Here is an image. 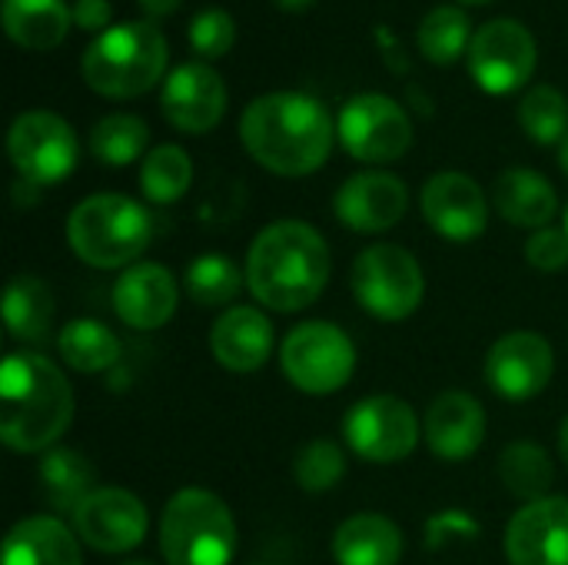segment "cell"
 <instances>
[{
    "label": "cell",
    "mask_w": 568,
    "mask_h": 565,
    "mask_svg": "<svg viewBox=\"0 0 568 565\" xmlns=\"http://www.w3.org/2000/svg\"><path fill=\"white\" fill-rule=\"evenodd\" d=\"M506 559L513 565H568V500L546 496L526 503L506 529Z\"/></svg>",
    "instance_id": "ac0fdd59"
},
{
    "label": "cell",
    "mask_w": 568,
    "mask_h": 565,
    "mask_svg": "<svg viewBox=\"0 0 568 565\" xmlns=\"http://www.w3.org/2000/svg\"><path fill=\"white\" fill-rule=\"evenodd\" d=\"M459 3H466V7H483V3H493V0H459Z\"/></svg>",
    "instance_id": "f6af8a7d"
},
{
    "label": "cell",
    "mask_w": 568,
    "mask_h": 565,
    "mask_svg": "<svg viewBox=\"0 0 568 565\" xmlns=\"http://www.w3.org/2000/svg\"><path fill=\"white\" fill-rule=\"evenodd\" d=\"M336 140L359 163H393L413 147V120L389 93L366 90L339 107Z\"/></svg>",
    "instance_id": "30bf717a"
},
{
    "label": "cell",
    "mask_w": 568,
    "mask_h": 565,
    "mask_svg": "<svg viewBox=\"0 0 568 565\" xmlns=\"http://www.w3.org/2000/svg\"><path fill=\"white\" fill-rule=\"evenodd\" d=\"M240 140L263 170L276 176H310L333 153L336 120L313 93L273 90L246 103Z\"/></svg>",
    "instance_id": "6da1fadb"
},
{
    "label": "cell",
    "mask_w": 568,
    "mask_h": 565,
    "mask_svg": "<svg viewBox=\"0 0 568 565\" xmlns=\"http://www.w3.org/2000/svg\"><path fill=\"white\" fill-rule=\"evenodd\" d=\"M519 127L539 147H556L568 133V100L552 83H536L519 100Z\"/></svg>",
    "instance_id": "d6a6232c"
},
{
    "label": "cell",
    "mask_w": 568,
    "mask_h": 565,
    "mask_svg": "<svg viewBox=\"0 0 568 565\" xmlns=\"http://www.w3.org/2000/svg\"><path fill=\"white\" fill-rule=\"evenodd\" d=\"M210 353L230 373H256L273 353V323L256 306H233L213 323Z\"/></svg>",
    "instance_id": "44dd1931"
},
{
    "label": "cell",
    "mask_w": 568,
    "mask_h": 565,
    "mask_svg": "<svg viewBox=\"0 0 568 565\" xmlns=\"http://www.w3.org/2000/svg\"><path fill=\"white\" fill-rule=\"evenodd\" d=\"M0 20L20 50H53L67 40L73 10L67 0H3Z\"/></svg>",
    "instance_id": "d4e9b609"
},
{
    "label": "cell",
    "mask_w": 568,
    "mask_h": 565,
    "mask_svg": "<svg viewBox=\"0 0 568 565\" xmlns=\"http://www.w3.org/2000/svg\"><path fill=\"white\" fill-rule=\"evenodd\" d=\"M526 260H529V266H536L539 273H562L568 266L566 230H556V226L536 230V233L526 240Z\"/></svg>",
    "instance_id": "8d00e7d4"
},
{
    "label": "cell",
    "mask_w": 568,
    "mask_h": 565,
    "mask_svg": "<svg viewBox=\"0 0 568 565\" xmlns=\"http://www.w3.org/2000/svg\"><path fill=\"white\" fill-rule=\"evenodd\" d=\"M140 3V10H143V17L146 20H163V17H170V13H176L180 7H183V0H136Z\"/></svg>",
    "instance_id": "60d3db41"
},
{
    "label": "cell",
    "mask_w": 568,
    "mask_h": 565,
    "mask_svg": "<svg viewBox=\"0 0 568 565\" xmlns=\"http://www.w3.org/2000/svg\"><path fill=\"white\" fill-rule=\"evenodd\" d=\"M556 373V353L546 336L532 330L506 333L493 343L486 356V383L496 396L509 403H526L539 396Z\"/></svg>",
    "instance_id": "9a60e30c"
},
{
    "label": "cell",
    "mask_w": 568,
    "mask_h": 565,
    "mask_svg": "<svg viewBox=\"0 0 568 565\" xmlns=\"http://www.w3.org/2000/svg\"><path fill=\"white\" fill-rule=\"evenodd\" d=\"M346 476V453L329 440L306 443L293 460V480L306 493H329Z\"/></svg>",
    "instance_id": "e575fe53"
},
{
    "label": "cell",
    "mask_w": 568,
    "mask_h": 565,
    "mask_svg": "<svg viewBox=\"0 0 568 565\" xmlns=\"http://www.w3.org/2000/svg\"><path fill=\"white\" fill-rule=\"evenodd\" d=\"M153 240V216L123 193H93L67 216V243L77 260L97 270L133 266Z\"/></svg>",
    "instance_id": "5b68a950"
},
{
    "label": "cell",
    "mask_w": 568,
    "mask_h": 565,
    "mask_svg": "<svg viewBox=\"0 0 568 565\" xmlns=\"http://www.w3.org/2000/svg\"><path fill=\"white\" fill-rule=\"evenodd\" d=\"M226 83L206 60H186L166 73L160 83L163 120L190 137L210 133L226 113Z\"/></svg>",
    "instance_id": "5bb4252c"
},
{
    "label": "cell",
    "mask_w": 568,
    "mask_h": 565,
    "mask_svg": "<svg viewBox=\"0 0 568 565\" xmlns=\"http://www.w3.org/2000/svg\"><path fill=\"white\" fill-rule=\"evenodd\" d=\"M419 420L399 396H366L343 416V440L366 463H403L419 446Z\"/></svg>",
    "instance_id": "7c38bea8"
},
{
    "label": "cell",
    "mask_w": 568,
    "mask_h": 565,
    "mask_svg": "<svg viewBox=\"0 0 568 565\" xmlns=\"http://www.w3.org/2000/svg\"><path fill=\"white\" fill-rule=\"evenodd\" d=\"M123 565H153V563H146V559H136V563H123Z\"/></svg>",
    "instance_id": "bcb514c9"
},
{
    "label": "cell",
    "mask_w": 568,
    "mask_h": 565,
    "mask_svg": "<svg viewBox=\"0 0 568 565\" xmlns=\"http://www.w3.org/2000/svg\"><path fill=\"white\" fill-rule=\"evenodd\" d=\"M53 293L47 290L43 280L20 273L10 280L7 293H3V323L7 333L13 340L23 343H40L47 340L50 326H53Z\"/></svg>",
    "instance_id": "4316f807"
},
{
    "label": "cell",
    "mask_w": 568,
    "mask_h": 565,
    "mask_svg": "<svg viewBox=\"0 0 568 565\" xmlns=\"http://www.w3.org/2000/svg\"><path fill=\"white\" fill-rule=\"evenodd\" d=\"M493 203L506 223L526 226V230H546L552 216L559 213L556 186L542 173L526 170V167H509L496 176Z\"/></svg>",
    "instance_id": "7402d4cb"
},
{
    "label": "cell",
    "mask_w": 568,
    "mask_h": 565,
    "mask_svg": "<svg viewBox=\"0 0 568 565\" xmlns=\"http://www.w3.org/2000/svg\"><path fill=\"white\" fill-rule=\"evenodd\" d=\"M349 286L356 303L383 323L409 320L426 296V276L419 260L396 243L366 246L353 263Z\"/></svg>",
    "instance_id": "52a82bcc"
},
{
    "label": "cell",
    "mask_w": 568,
    "mask_h": 565,
    "mask_svg": "<svg viewBox=\"0 0 568 565\" xmlns=\"http://www.w3.org/2000/svg\"><path fill=\"white\" fill-rule=\"evenodd\" d=\"M562 230H566V233H568V206H566V223H562Z\"/></svg>",
    "instance_id": "7dc6e473"
},
{
    "label": "cell",
    "mask_w": 568,
    "mask_h": 565,
    "mask_svg": "<svg viewBox=\"0 0 568 565\" xmlns=\"http://www.w3.org/2000/svg\"><path fill=\"white\" fill-rule=\"evenodd\" d=\"M559 453H562V460H566L568 466V416L566 423H562V430H559Z\"/></svg>",
    "instance_id": "7bdbcfd3"
},
{
    "label": "cell",
    "mask_w": 568,
    "mask_h": 565,
    "mask_svg": "<svg viewBox=\"0 0 568 565\" xmlns=\"http://www.w3.org/2000/svg\"><path fill=\"white\" fill-rule=\"evenodd\" d=\"M90 153L103 167H130L150 147V127L133 113H106L90 130Z\"/></svg>",
    "instance_id": "1f68e13d"
},
{
    "label": "cell",
    "mask_w": 568,
    "mask_h": 565,
    "mask_svg": "<svg viewBox=\"0 0 568 565\" xmlns=\"http://www.w3.org/2000/svg\"><path fill=\"white\" fill-rule=\"evenodd\" d=\"M170 47L153 20H123L93 37L80 57L83 83L106 100H133L166 80Z\"/></svg>",
    "instance_id": "277c9868"
},
{
    "label": "cell",
    "mask_w": 568,
    "mask_h": 565,
    "mask_svg": "<svg viewBox=\"0 0 568 565\" xmlns=\"http://www.w3.org/2000/svg\"><path fill=\"white\" fill-rule=\"evenodd\" d=\"M180 303L176 276L163 263H133L113 286V310L130 330L150 333L173 320Z\"/></svg>",
    "instance_id": "d6986e66"
},
{
    "label": "cell",
    "mask_w": 568,
    "mask_h": 565,
    "mask_svg": "<svg viewBox=\"0 0 568 565\" xmlns=\"http://www.w3.org/2000/svg\"><path fill=\"white\" fill-rule=\"evenodd\" d=\"M73 533L80 536V543H87L97 553H130L146 539L150 529V516L140 496H133L130 490L120 486H100L93 490L77 513L70 516Z\"/></svg>",
    "instance_id": "4fadbf2b"
},
{
    "label": "cell",
    "mask_w": 568,
    "mask_h": 565,
    "mask_svg": "<svg viewBox=\"0 0 568 565\" xmlns=\"http://www.w3.org/2000/svg\"><path fill=\"white\" fill-rule=\"evenodd\" d=\"M160 553L166 565H230L236 523L210 490H180L160 516Z\"/></svg>",
    "instance_id": "8992f818"
},
{
    "label": "cell",
    "mask_w": 568,
    "mask_h": 565,
    "mask_svg": "<svg viewBox=\"0 0 568 565\" xmlns=\"http://www.w3.org/2000/svg\"><path fill=\"white\" fill-rule=\"evenodd\" d=\"M539 63V43L532 30L513 17L486 20L469 43L466 67L479 90L489 97H506L526 90Z\"/></svg>",
    "instance_id": "8fae6325"
},
{
    "label": "cell",
    "mask_w": 568,
    "mask_h": 565,
    "mask_svg": "<svg viewBox=\"0 0 568 565\" xmlns=\"http://www.w3.org/2000/svg\"><path fill=\"white\" fill-rule=\"evenodd\" d=\"M419 210L423 220L449 243H473L486 233L489 223V203L483 186L459 170H443L429 176L419 193Z\"/></svg>",
    "instance_id": "2e32d148"
},
{
    "label": "cell",
    "mask_w": 568,
    "mask_h": 565,
    "mask_svg": "<svg viewBox=\"0 0 568 565\" xmlns=\"http://www.w3.org/2000/svg\"><path fill=\"white\" fill-rule=\"evenodd\" d=\"M3 565H83V559L73 526L57 516H30L7 533Z\"/></svg>",
    "instance_id": "603a6c76"
},
{
    "label": "cell",
    "mask_w": 568,
    "mask_h": 565,
    "mask_svg": "<svg viewBox=\"0 0 568 565\" xmlns=\"http://www.w3.org/2000/svg\"><path fill=\"white\" fill-rule=\"evenodd\" d=\"M559 167H562V173L568 176V133H566V140L559 143Z\"/></svg>",
    "instance_id": "ee69618b"
},
{
    "label": "cell",
    "mask_w": 568,
    "mask_h": 565,
    "mask_svg": "<svg viewBox=\"0 0 568 565\" xmlns=\"http://www.w3.org/2000/svg\"><path fill=\"white\" fill-rule=\"evenodd\" d=\"M276 7L286 10V13H300V10L313 7V0H276Z\"/></svg>",
    "instance_id": "b9f144b4"
},
{
    "label": "cell",
    "mask_w": 568,
    "mask_h": 565,
    "mask_svg": "<svg viewBox=\"0 0 568 565\" xmlns=\"http://www.w3.org/2000/svg\"><path fill=\"white\" fill-rule=\"evenodd\" d=\"M73 420L67 376L40 353H10L0 366V440L13 453H47Z\"/></svg>",
    "instance_id": "3957f363"
},
{
    "label": "cell",
    "mask_w": 568,
    "mask_h": 565,
    "mask_svg": "<svg viewBox=\"0 0 568 565\" xmlns=\"http://www.w3.org/2000/svg\"><path fill=\"white\" fill-rule=\"evenodd\" d=\"M479 536V523L466 509H443L426 523V546L443 549L453 543H473Z\"/></svg>",
    "instance_id": "74e56055"
},
{
    "label": "cell",
    "mask_w": 568,
    "mask_h": 565,
    "mask_svg": "<svg viewBox=\"0 0 568 565\" xmlns=\"http://www.w3.org/2000/svg\"><path fill=\"white\" fill-rule=\"evenodd\" d=\"M336 565H399L403 533L379 513H356L333 536Z\"/></svg>",
    "instance_id": "cb8c5ba5"
},
{
    "label": "cell",
    "mask_w": 568,
    "mask_h": 565,
    "mask_svg": "<svg viewBox=\"0 0 568 565\" xmlns=\"http://www.w3.org/2000/svg\"><path fill=\"white\" fill-rule=\"evenodd\" d=\"M186 40H190V47H193L196 57H203V60H220V57H226V53L233 50V43H236V20H233V13L223 10V7H203V10L190 20V27H186Z\"/></svg>",
    "instance_id": "d590c367"
},
{
    "label": "cell",
    "mask_w": 568,
    "mask_h": 565,
    "mask_svg": "<svg viewBox=\"0 0 568 565\" xmlns=\"http://www.w3.org/2000/svg\"><path fill=\"white\" fill-rule=\"evenodd\" d=\"M7 153L17 180L43 190L63 183L80 157L73 127L53 110H23L7 130Z\"/></svg>",
    "instance_id": "9c48e42d"
},
{
    "label": "cell",
    "mask_w": 568,
    "mask_h": 565,
    "mask_svg": "<svg viewBox=\"0 0 568 565\" xmlns=\"http://www.w3.org/2000/svg\"><path fill=\"white\" fill-rule=\"evenodd\" d=\"M329 246L303 220H276L256 233L246 253V286L273 313H296L320 300L329 283Z\"/></svg>",
    "instance_id": "7a4b0ae2"
},
{
    "label": "cell",
    "mask_w": 568,
    "mask_h": 565,
    "mask_svg": "<svg viewBox=\"0 0 568 565\" xmlns=\"http://www.w3.org/2000/svg\"><path fill=\"white\" fill-rule=\"evenodd\" d=\"M373 37L379 40V53H383V60H386V67L393 70V73H406L409 70V57H406V47H403V40L386 27V23H379L376 30H373Z\"/></svg>",
    "instance_id": "ab89813d"
},
{
    "label": "cell",
    "mask_w": 568,
    "mask_h": 565,
    "mask_svg": "<svg viewBox=\"0 0 568 565\" xmlns=\"http://www.w3.org/2000/svg\"><path fill=\"white\" fill-rule=\"evenodd\" d=\"M70 10H73V27H80V30H87V33H103V30H110L113 23V7H110V0H73L70 3Z\"/></svg>",
    "instance_id": "f35d334b"
},
{
    "label": "cell",
    "mask_w": 568,
    "mask_h": 565,
    "mask_svg": "<svg viewBox=\"0 0 568 565\" xmlns=\"http://www.w3.org/2000/svg\"><path fill=\"white\" fill-rule=\"evenodd\" d=\"M40 490L53 513L73 516L77 506L93 493V466L83 453L53 446L40 460Z\"/></svg>",
    "instance_id": "484cf974"
},
{
    "label": "cell",
    "mask_w": 568,
    "mask_h": 565,
    "mask_svg": "<svg viewBox=\"0 0 568 565\" xmlns=\"http://www.w3.org/2000/svg\"><path fill=\"white\" fill-rule=\"evenodd\" d=\"M186 296L200 306H226L243 286L240 266L223 253H203L186 270Z\"/></svg>",
    "instance_id": "836d02e7"
},
{
    "label": "cell",
    "mask_w": 568,
    "mask_h": 565,
    "mask_svg": "<svg viewBox=\"0 0 568 565\" xmlns=\"http://www.w3.org/2000/svg\"><path fill=\"white\" fill-rule=\"evenodd\" d=\"M280 366L296 390L310 396H329L353 380L356 346L336 323L310 320L286 333L280 346Z\"/></svg>",
    "instance_id": "ba28073f"
},
{
    "label": "cell",
    "mask_w": 568,
    "mask_h": 565,
    "mask_svg": "<svg viewBox=\"0 0 568 565\" xmlns=\"http://www.w3.org/2000/svg\"><path fill=\"white\" fill-rule=\"evenodd\" d=\"M57 350H60V356H63V363H67L70 370L90 373V376L110 370V366L120 360V353H123L116 333H113L106 323L90 320V316L70 320V323L60 330V336H57Z\"/></svg>",
    "instance_id": "f1b7e54d"
},
{
    "label": "cell",
    "mask_w": 568,
    "mask_h": 565,
    "mask_svg": "<svg viewBox=\"0 0 568 565\" xmlns=\"http://www.w3.org/2000/svg\"><path fill=\"white\" fill-rule=\"evenodd\" d=\"M426 446L443 463H466L486 440V410L463 390L439 393L426 410Z\"/></svg>",
    "instance_id": "ffe728a7"
},
{
    "label": "cell",
    "mask_w": 568,
    "mask_h": 565,
    "mask_svg": "<svg viewBox=\"0 0 568 565\" xmlns=\"http://www.w3.org/2000/svg\"><path fill=\"white\" fill-rule=\"evenodd\" d=\"M193 183V160L176 143H160L143 157L140 167V190L150 203L170 206L186 196Z\"/></svg>",
    "instance_id": "f546056e"
},
{
    "label": "cell",
    "mask_w": 568,
    "mask_h": 565,
    "mask_svg": "<svg viewBox=\"0 0 568 565\" xmlns=\"http://www.w3.org/2000/svg\"><path fill=\"white\" fill-rule=\"evenodd\" d=\"M409 210V190L396 173L363 170L353 173L333 196V213L353 233H386Z\"/></svg>",
    "instance_id": "e0dca14e"
},
{
    "label": "cell",
    "mask_w": 568,
    "mask_h": 565,
    "mask_svg": "<svg viewBox=\"0 0 568 565\" xmlns=\"http://www.w3.org/2000/svg\"><path fill=\"white\" fill-rule=\"evenodd\" d=\"M499 480L513 496L536 503L549 496L556 466L539 443H509L499 456Z\"/></svg>",
    "instance_id": "4dcf8cb0"
},
{
    "label": "cell",
    "mask_w": 568,
    "mask_h": 565,
    "mask_svg": "<svg viewBox=\"0 0 568 565\" xmlns=\"http://www.w3.org/2000/svg\"><path fill=\"white\" fill-rule=\"evenodd\" d=\"M473 20L463 7L456 3H439L433 7L419 27H416V47L419 53L436 63V67H449L456 63L459 57L469 53V43H473Z\"/></svg>",
    "instance_id": "83f0119b"
}]
</instances>
